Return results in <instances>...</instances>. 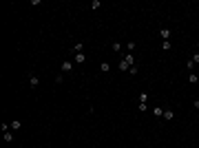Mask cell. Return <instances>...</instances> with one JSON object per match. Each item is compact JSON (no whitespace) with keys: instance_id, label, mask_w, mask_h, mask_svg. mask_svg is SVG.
<instances>
[{"instance_id":"14","label":"cell","mask_w":199,"mask_h":148,"mask_svg":"<svg viewBox=\"0 0 199 148\" xmlns=\"http://www.w3.org/2000/svg\"><path fill=\"white\" fill-rule=\"evenodd\" d=\"M170 47H173V42H170V40H166V42H162V49H164V51H170Z\"/></svg>"},{"instance_id":"22","label":"cell","mask_w":199,"mask_h":148,"mask_svg":"<svg viewBox=\"0 0 199 148\" xmlns=\"http://www.w3.org/2000/svg\"><path fill=\"white\" fill-rule=\"evenodd\" d=\"M186 148H188V146H186Z\"/></svg>"},{"instance_id":"4","label":"cell","mask_w":199,"mask_h":148,"mask_svg":"<svg viewBox=\"0 0 199 148\" xmlns=\"http://www.w3.org/2000/svg\"><path fill=\"white\" fill-rule=\"evenodd\" d=\"M38 84H40V77L38 75H29V86L31 89H38Z\"/></svg>"},{"instance_id":"6","label":"cell","mask_w":199,"mask_h":148,"mask_svg":"<svg viewBox=\"0 0 199 148\" xmlns=\"http://www.w3.org/2000/svg\"><path fill=\"white\" fill-rule=\"evenodd\" d=\"M86 62V55L84 53H75V64H84Z\"/></svg>"},{"instance_id":"10","label":"cell","mask_w":199,"mask_h":148,"mask_svg":"<svg viewBox=\"0 0 199 148\" xmlns=\"http://www.w3.org/2000/svg\"><path fill=\"white\" fill-rule=\"evenodd\" d=\"M84 49V42H75V47H73V53H82Z\"/></svg>"},{"instance_id":"15","label":"cell","mask_w":199,"mask_h":148,"mask_svg":"<svg viewBox=\"0 0 199 148\" xmlns=\"http://www.w3.org/2000/svg\"><path fill=\"white\" fill-rule=\"evenodd\" d=\"M190 62H192V64H199V51H197V53H192V58H190Z\"/></svg>"},{"instance_id":"16","label":"cell","mask_w":199,"mask_h":148,"mask_svg":"<svg viewBox=\"0 0 199 148\" xmlns=\"http://www.w3.org/2000/svg\"><path fill=\"white\" fill-rule=\"evenodd\" d=\"M91 7H93V11H95V9L102 7V2H100V0H93V2H91Z\"/></svg>"},{"instance_id":"2","label":"cell","mask_w":199,"mask_h":148,"mask_svg":"<svg viewBox=\"0 0 199 148\" xmlns=\"http://www.w3.org/2000/svg\"><path fill=\"white\" fill-rule=\"evenodd\" d=\"M60 69H62V73H71L73 71V60H64Z\"/></svg>"},{"instance_id":"5","label":"cell","mask_w":199,"mask_h":148,"mask_svg":"<svg viewBox=\"0 0 199 148\" xmlns=\"http://www.w3.org/2000/svg\"><path fill=\"white\" fill-rule=\"evenodd\" d=\"M164 119H166V122H173V119H175V113L170 111V109H166V111H164Z\"/></svg>"},{"instance_id":"20","label":"cell","mask_w":199,"mask_h":148,"mask_svg":"<svg viewBox=\"0 0 199 148\" xmlns=\"http://www.w3.org/2000/svg\"><path fill=\"white\" fill-rule=\"evenodd\" d=\"M62 82H64V75H62V73H60V75H55V84H62Z\"/></svg>"},{"instance_id":"3","label":"cell","mask_w":199,"mask_h":148,"mask_svg":"<svg viewBox=\"0 0 199 148\" xmlns=\"http://www.w3.org/2000/svg\"><path fill=\"white\" fill-rule=\"evenodd\" d=\"M170 36H173V31H170V29H166V27H164V29L159 31V38H162L164 42H166V40H170Z\"/></svg>"},{"instance_id":"9","label":"cell","mask_w":199,"mask_h":148,"mask_svg":"<svg viewBox=\"0 0 199 148\" xmlns=\"http://www.w3.org/2000/svg\"><path fill=\"white\" fill-rule=\"evenodd\" d=\"M9 126H11V130H18V128L22 126V122H20V119H13V122H11Z\"/></svg>"},{"instance_id":"8","label":"cell","mask_w":199,"mask_h":148,"mask_svg":"<svg viewBox=\"0 0 199 148\" xmlns=\"http://www.w3.org/2000/svg\"><path fill=\"white\" fill-rule=\"evenodd\" d=\"M100 71H102V73H109V71H111V64H109V62H102V64H100Z\"/></svg>"},{"instance_id":"17","label":"cell","mask_w":199,"mask_h":148,"mask_svg":"<svg viewBox=\"0 0 199 148\" xmlns=\"http://www.w3.org/2000/svg\"><path fill=\"white\" fill-rule=\"evenodd\" d=\"M133 49H135V42H126V51L128 53H133Z\"/></svg>"},{"instance_id":"11","label":"cell","mask_w":199,"mask_h":148,"mask_svg":"<svg viewBox=\"0 0 199 148\" xmlns=\"http://www.w3.org/2000/svg\"><path fill=\"white\" fill-rule=\"evenodd\" d=\"M4 141H7V144H11V141H13V133H11V130H7V133H4Z\"/></svg>"},{"instance_id":"12","label":"cell","mask_w":199,"mask_h":148,"mask_svg":"<svg viewBox=\"0 0 199 148\" xmlns=\"http://www.w3.org/2000/svg\"><path fill=\"white\" fill-rule=\"evenodd\" d=\"M111 49L115 51V53H119V51H122V42H113V44H111Z\"/></svg>"},{"instance_id":"13","label":"cell","mask_w":199,"mask_h":148,"mask_svg":"<svg viewBox=\"0 0 199 148\" xmlns=\"http://www.w3.org/2000/svg\"><path fill=\"white\" fill-rule=\"evenodd\" d=\"M153 115L155 117H164V111L159 109V106H155V109H153Z\"/></svg>"},{"instance_id":"1","label":"cell","mask_w":199,"mask_h":148,"mask_svg":"<svg viewBox=\"0 0 199 148\" xmlns=\"http://www.w3.org/2000/svg\"><path fill=\"white\" fill-rule=\"evenodd\" d=\"M130 66H135V55L133 53H126L122 60H119V71H128Z\"/></svg>"},{"instance_id":"18","label":"cell","mask_w":199,"mask_h":148,"mask_svg":"<svg viewBox=\"0 0 199 148\" xmlns=\"http://www.w3.org/2000/svg\"><path fill=\"white\" fill-rule=\"evenodd\" d=\"M128 73H130V75H137V73H139V69H137V66H130V69H128Z\"/></svg>"},{"instance_id":"21","label":"cell","mask_w":199,"mask_h":148,"mask_svg":"<svg viewBox=\"0 0 199 148\" xmlns=\"http://www.w3.org/2000/svg\"><path fill=\"white\" fill-rule=\"evenodd\" d=\"M192 104H195V109L199 111V100H195V102H192Z\"/></svg>"},{"instance_id":"7","label":"cell","mask_w":199,"mask_h":148,"mask_svg":"<svg viewBox=\"0 0 199 148\" xmlns=\"http://www.w3.org/2000/svg\"><path fill=\"white\" fill-rule=\"evenodd\" d=\"M188 82H190V84H197V82H199V75L190 71V73H188Z\"/></svg>"},{"instance_id":"19","label":"cell","mask_w":199,"mask_h":148,"mask_svg":"<svg viewBox=\"0 0 199 148\" xmlns=\"http://www.w3.org/2000/svg\"><path fill=\"white\" fill-rule=\"evenodd\" d=\"M146 100H148V95H146V93H139V102H142V104H146Z\"/></svg>"}]
</instances>
